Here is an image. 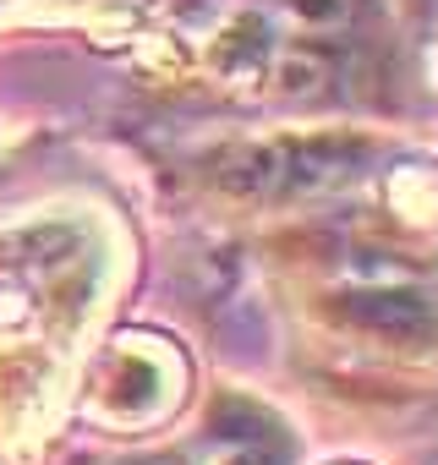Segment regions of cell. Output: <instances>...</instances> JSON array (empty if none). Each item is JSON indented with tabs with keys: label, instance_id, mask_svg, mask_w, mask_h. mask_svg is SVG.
<instances>
[{
	"label": "cell",
	"instance_id": "1",
	"mask_svg": "<svg viewBox=\"0 0 438 465\" xmlns=\"http://www.w3.org/2000/svg\"><path fill=\"white\" fill-rule=\"evenodd\" d=\"M362 164H367V143H334V137L269 143V148L242 153V164L225 170V186L264 192V197H313L362 175Z\"/></svg>",
	"mask_w": 438,
	"mask_h": 465
},
{
	"label": "cell",
	"instance_id": "2",
	"mask_svg": "<svg viewBox=\"0 0 438 465\" xmlns=\"http://www.w3.org/2000/svg\"><path fill=\"white\" fill-rule=\"evenodd\" d=\"M340 312L356 329L389 334V340H427L438 329V296H433V274H400V280H367V285H334Z\"/></svg>",
	"mask_w": 438,
	"mask_h": 465
},
{
	"label": "cell",
	"instance_id": "3",
	"mask_svg": "<svg viewBox=\"0 0 438 465\" xmlns=\"http://www.w3.org/2000/svg\"><path fill=\"white\" fill-rule=\"evenodd\" d=\"M296 12H302L307 23H334V17L345 12V0H296Z\"/></svg>",
	"mask_w": 438,
	"mask_h": 465
}]
</instances>
